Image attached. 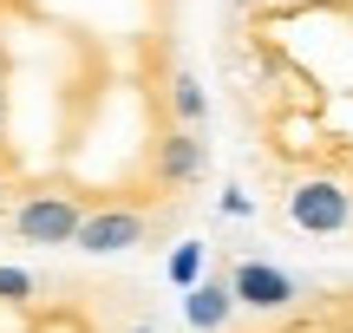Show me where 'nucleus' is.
<instances>
[{"instance_id":"obj_6","label":"nucleus","mask_w":353,"mask_h":333,"mask_svg":"<svg viewBox=\"0 0 353 333\" xmlns=\"http://www.w3.org/2000/svg\"><path fill=\"white\" fill-rule=\"evenodd\" d=\"M236 288H229V275H203L196 288L183 294V321H190V333H223L229 321H236Z\"/></svg>"},{"instance_id":"obj_11","label":"nucleus","mask_w":353,"mask_h":333,"mask_svg":"<svg viewBox=\"0 0 353 333\" xmlns=\"http://www.w3.org/2000/svg\"><path fill=\"white\" fill-rule=\"evenodd\" d=\"M0 125H7V98H0Z\"/></svg>"},{"instance_id":"obj_4","label":"nucleus","mask_w":353,"mask_h":333,"mask_svg":"<svg viewBox=\"0 0 353 333\" xmlns=\"http://www.w3.org/2000/svg\"><path fill=\"white\" fill-rule=\"evenodd\" d=\"M144 229H151V222H144L138 209H92V216L79 222L72 248L79 255H131V248L144 242Z\"/></svg>"},{"instance_id":"obj_12","label":"nucleus","mask_w":353,"mask_h":333,"mask_svg":"<svg viewBox=\"0 0 353 333\" xmlns=\"http://www.w3.org/2000/svg\"><path fill=\"white\" fill-rule=\"evenodd\" d=\"M131 333H157V327H131Z\"/></svg>"},{"instance_id":"obj_9","label":"nucleus","mask_w":353,"mask_h":333,"mask_svg":"<svg viewBox=\"0 0 353 333\" xmlns=\"http://www.w3.org/2000/svg\"><path fill=\"white\" fill-rule=\"evenodd\" d=\"M39 294V281L26 268H13V261H0V301H33Z\"/></svg>"},{"instance_id":"obj_7","label":"nucleus","mask_w":353,"mask_h":333,"mask_svg":"<svg viewBox=\"0 0 353 333\" xmlns=\"http://www.w3.org/2000/svg\"><path fill=\"white\" fill-rule=\"evenodd\" d=\"M170 111H176V125H190V131L210 125V92H203L196 72H176L170 78Z\"/></svg>"},{"instance_id":"obj_3","label":"nucleus","mask_w":353,"mask_h":333,"mask_svg":"<svg viewBox=\"0 0 353 333\" xmlns=\"http://www.w3.org/2000/svg\"><path fill=\"white\" fill-rule=\"evenodd\" d=\"M229 288H236V301L249 314H281V308H294L301 301V288H294V275L288 268H275V261H236L229 268Z\"/></svg>"},{"instance_id":"obj_8","label":"nucleus","mask_w":353,"mask_h":333,"mask_svg":"<svg viewBox=\"0 0 353 333\" xmlns=\"http://www.w3.org/2000/svg\"><path fill=\"white\" fill-rule=\"evenodd\" d=\"M203 255H210V248H203L196 235H190V242H176V248H170V261H164V275H170V288H176V294H190V288L203 281Z\"/></svg>"},{"instance_id":"obj_10","label":"nucleus","mask_w":353,"mask_h":333,"mask_svg":"<svg viewBox=\"0 0 353 333\" xmlns=\"http://www.w3.org/2000/svg\"><path fill=\"white\" fill-rule=\"evenodd\" d=\"M249 209H255V203H249L242 190H223V216H249Z\"/></svg>"},{"instance_id":"obj_2","label":"nucleus","mask_w":353,"mask_h":333,"mask_svg":"<svg viewBox=\"0 0 353 333\" xmlns=\"http://www.w3.org/2000/svg\"><path fill=\"white\" fill-rule=\"evenodd\" d=\"M288 222L301 235H341L347 222H353V196H347V183H334V177H301L288 190Z\"/></svg>"},{"instance_id":"obj_1","label":"nucleus","mask_w":353,"mask_h":333,"mask_svg":"<svg viewBox=\"0 0 353 333\" xmlns=\"http://www.w3.org/2000/svg\"><path fill=\"white\" fill-rule=\"evenodd\" d=\"M85 216H92V209L79 203V196L46 190V196H26V203L13 209V235H20L26 248H72V235H79Z\"/></svg>"},{"instance_id":"obj_5","label":"nucleus","mask_w":353,"mask_h":333,"mask_svg":"<svg viewBox=\"0 0 353 333\" xmlns=\"http://www.w3.org/2000/svg\"><path fill=\"white\" fill-rule=\"evenodd\" d=\"M203 170H210V144H203V131L176 125L170 138H157V183L190 190V183H203Z\"/></svg>"}]
</instances>
